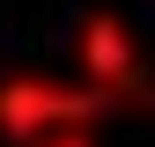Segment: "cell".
<instances>
[{
    "mask_svg": "<svg viewBox=\"0 0 155 147\" xmlns=\"http://www.w3.org/2000/svg\"><path fill=\"white\" fill-rule=\"evenodd\" d=\"M104 110H111V96L89 81H52V74H22V66L0 74V133L15 147L59 133V125H96Z\"/></svg>",
    "mask_w": 155,
    "mask_h": 147,
    "instance_id": "obj_1",
    "label": "cell"
},
{
    "mask_svg": "<svg viewBox=\"0 0 155 147\" xmlns=\"http://www.w3.org/2000/svg\"><path fill=\"white\" fill-rule=\"evenodd\" d=\"M74 66H81V81H89V88H104V96H111V103H126V110L155 103L148 66H140V44H133L126 15H111V8L81 15V37H74Z\"/></svg>",
    "mask_w": 155,
    "mask_h": 147,
    "instance_id": "obj_2",
    "label": "cell"
},
{
    "mask_svg": "<svg viewBox=\"0 0 155 147\" xmlns=\"http://www.w3.org/2000/svg\"><path fill=\"white\" fill-rule=\"evenodd\" d=\"M30 147H104V140H96V125H59V133L30 140Z\"/></svg>",
    "mask_w": 155,
    "mask_h": 147,
    "instance_id": "obj_3",
    "label": "cell"
}]
</instances>
